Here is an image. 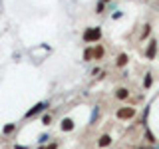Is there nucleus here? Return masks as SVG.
Masks as SVG:
<instances>
[{
	"instance_id": "obj_1",
	"label": "nucleus",
	"mask_w": 159,
	"mask_h": 149,
	"mask_svg": "<svg viewBox=\"0 0 159 149\" xmlns=\"http://www.w3.org/2000/svg\"><path fill=\"white\" fill-rule=\"evenodd\" d=\"M137 115V109L135 107H119L116 111V117L121 119V121H127V119H133Z\"/></svg>"
},
{
	"instance_id": "obj_2",
	"label": "nucleus",
	"mask_w": 159,
	"mask_h": 149,
	"mask_svg": "<svg viewBox=\"0 0 159 149\" xmlns=\"http://www.w3.org/2000/svg\"><path fill=\"white\" fill-rule=\"evenodd\" d=\"M48 106H50L48 102H38V103H36V106H34L32 109H28L24 117H26V119H30V117H36V115H40V113H44V111H46Z\"/></svg>"
},
{
	"instance_id": "obj_3",
	"label": "nucleus",
	"mask_w": 159,
	"mask_h": 149,
	"mask_svg": "<svg viewBox=\"0 0 159 149\" xmlns=\"http://www.w3.org/2000/svg\"><path fill=\"white\" fill-rule=\"evenodd\" d=\"M99 38H102V30L99 28H89V30L84 32V40H86V42H96Z\"/></svg>"
},
{
	"instance_id": "obj_4",
	"label": "nucleus",
	"mask_w": 159,
	"mask_h": 149,
	"mask_svg": "<svg viewBox=\"0 0 159 149\" xmlns=\"http://www.w3.org/2000/svg\"><path fill=\"white\" fill-rule=\"evenodd\" d=\"M155 56H157V42H155V40H151L149 46H147V50H145V58L147 60H153Z\"/></svg>"
},
{
	"instance_id": "obj_5",
	"label": "nucleus",
	"mask_w": 159,
	"mask_h": 149,
	"mask_svg": "<svg viewBox=\"0 0 159 149\" xmlns=\"http://www.w3.org/2000/svg\"><path fill=\"white\" fill-rule=\"evenodd\" d=\"M129 96H131V92H129L127 88H117L116 89V99H119V102H125Z\"/></svg>"
},
{
	"instance_id": "obj_6",
	"label": "nucleus",
	"mask_w": 159,
	"mask_h": 149,
	"mask_svg": "<svg viewBox=\"0 0 159 149\" xmlns=\"http://www.w3.org/2000/svg\"><path fill=\"white\" fill-rule=\"evenodd\" d=\"M74 127H76V123H74L70 117H64L62 123H60V129H62V131H72Z\"/></svg>"
},
{
	"instance_id": "obj_7",
	"label": "nucleus",
	"mask_w": 159,
	"mask_h": 149,
	"mask_svg": "<svg viewBox=\"0 0 159 149\" xmlns=\"http://www.w3.org/2000/svg\"><path fill=\"white\" fill-rule=\"evenodd\" d=\"M109 145H111V135L103 133V135L99 137V141H98V147H99V149H103V147H109Z\"/></svg>"
},
{
	"instance_id": "obj_8",
	"label": "nucleus",
	"mask_w": 159,
	"mask_h": 149,
	"mask_svg": "<svg viewBox=\"0 0 159 149\" xmlns=\"http://www.w3.org/2000/svg\"><path fill=\"white\" fill-rule=\"evenodd\" d=\"M127 62H129L127 54H119V56H117V62H116V66H117V68H123V66H127Z\"/></svg>"
},
{
	"instance_id": "obj_9",
	"label": "nucleus",
	"mask_w": 159,
	"mask_h": 149,
	"mask_svg": "<svg viewBox=\"0 0 159 149\" xmlns=\"http://www.w3.org/2000/svg\"><path fill=\"white\" fill-rule=\"evenodd\" d=\"M151 86H153V74H151V72H147V74H145V78H143V88L149 89Z\"/></svg>"
},
{
	"instance_id": "obj_10",
	"label": "nucleus",
	"mask_w": 159,
	"mask_h": 149,
	"mask_svg": "<svg viewBox=\"0 0 159 149\" xmlns=\"http://www.w3.org/2000/svg\"><path fill=\"white\" fill-rule=\"evenodd\" d=\"M14 131H16V123H6V125L2 127V133H4V135H12Z\"/></svg>"
},
{
	"instance_id": "obj_11",
	"label": "nucleus",
	"mask_w": 159,
	"mask_h": 149,
	"mask_svg": "<svg viewBox=\"0 0 159 149\" xmlns=\"http://www.w3.org/2000/svg\"><path fill=\"white\" fill-rule=\"evenodd\" d=\"M145 141H147V143H151V145H155V143H157L155 133H151L149 129H145Z\"/></svg>"
},
{
	"instance_id": "obj_12",
	"label": "nucleus",
	"mask_w": 159,
	"mask_h": 149,
	"mask_svg": "<svg viewBox=\"0 0 159 149\" xmlns=\"http://www.w3.org/2000/svg\"><path fill=\"white\" fill-rule=\"evenodd\" d=\"M98 115H99V106H96L92 109V117H89V125H96V119H98Z\"/></svg>"
},
{
	"instance_id": "obj_13",
	"label": "nucleus",
	"mask_w": 159,
	"mask_h": 149,
	"mask_svg": "<svg viewBox=\"0 0 159 149\" xmlns=\"http://www.w3.org/2000/svg\"><path fill=\"white\" fill-rule=\"evenodd\" d=\"M84 60H86V62L93 60V50L92 48H86V50H84Z\"/></svg>"
},
{
	"instance_id": "obj_14",
	"label": "nucleus",
	"mask_w": 159,
	"mask_h": 149,
	"mask_svg": "<svg viewBox=\"0 0 159 149\" xmlns=\"http://www.w3.org/2000/svg\"><path fill=\"white\" fill-rule=\"evenodd\" d=\"M102 56H103V46H98L96 50H93V58H96V60H102Z\"/></svg>"
},
{
	"instance_id": "obj_15",
	"label": "nucleus",
	"mask_w": 159,
	"mask_h": 149,
	"mask_svg": "<svg viewBox=\"0 0 159 149\" xmlns=\"http://www.w3.org/2000/svg\"><path fill=\"white\" fill-rule=\"evenodd\" d=\"M42 123H44V125H50V123H52V113H44V115H42Z\"/></svg>"
},
{
	"instance_id": "obj_16",
	"label": "nucleus",
	"mask_w": 159,
	"mask_h": 149,
	"mask_svg": "<svg viewBox=\"0 0 159 149\" xmlns=\"http://www.w3.org/2000/svg\"><path fill=\"white\" fill-rule=\"evenodd\" d=\"M48 139H50V135H48V133H44V135H40V139H38V143H40V145H42V143H46Z\"/></svg>"
},
{
	"instance_id": "obj_17",
	"label": "nucleus",
	"mask_w": 159,
	"mask_h": 149,
	"mask_svg": "<svg viewBox=\"0 0 159 149\" xmlns=\"http://www.w3.org/2000/svg\"><path fill=\"white\" fill-rule=\"evenodd\" d=\"M149 30H151V26H149V24H145V26H143V32H141V38H145V36H147Z\"/></svg>"
},
{
	"instance_id": "obj_18",
	"label": "nucleus",
	"mask_w": 159,
	"mask_h": 149,
	"mask_svg": "<svg viewBox=\"0 0 159 149\" xmlns=\"http://www.w3.org/2000/svg\"><path fill=\"white\" fill-rule=\"evenodd\" d=\"M96 12H98V14H102V12H103V2H99V4H98V8H96Z\"/></svg>"
},
{
	"instance_id": "obj_19",
	"label": "nucleus",
	"mask_w": 159,
	"mask_h": 149,
	"mask_svg": "<svg viewBox=\"0 0 159 149\" xmlns=\"http://www.w3.org/2000/svg\"><path fill=\"white\" fill-rule=\"evenodd\" d=\"M14 149H28V145H16Z\"/></svg>"
},
{
	"instance_id": "obj_20",
	"label": "nucleus",
	"mask_w": 159,
	"mask_h": 149,
	"mask_svg": "<svg viewBox=\"0 0 159 149\" xmlns=\"http://www.w3.org/2000/svg\"><path fill=\"white\" fill-rule=\"evenodd\" d=\"M102 2H103V4H106V2H109V0H102Z\"/></svg>"
}]
</instances>
